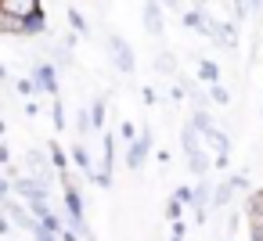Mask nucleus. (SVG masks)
<instances>
[{
  "label": "nucleus",
  "instance_id": "nucleus-1",
  "mask_svg": "<svg viewBox=\"0 0 263 241\" xmlns=\"http://www.w3.org/2000/svg\"><path fill=\"white\" fill-rule=\"evenodd\" d=\"M105 51H108V62H112V69H116V72H123V76H134V72H137L134 47H130L123 36L108 33V44H105Z\"/></svg>",
  "mask_w": 263,
  "mask_h": 241
},
{
  "label": "nucleus",
  "instance_id": "nucleus-2",
  "mask_svg": "<svg viewBox=\"0 0 263 241\" xmlns=\"http://www.w3.org/2000/svg\"><path fill=\"white\" fill-rule=\"evenodd\" d=\"M29 83H33V94L58 97V69H54L51 62H36L33 72H29Z\"/></svg>",
  "mask_w": 263,
  "mask_h": 241
},
{
  "label": "nucleus",
  "instance_id": "nucleus-3",
  "mask_svg": "<svg viewBox=\"0 0 263 241\" xmlns=\"http://www.w3.org/2000/svg\"><path fill=\"white\" fill-rule=\"evenodd\" d=\"M141 130H144V133L126 144V166H130V169H141V166L148 162V151H152V126H141Z\"/></svg>",
  "mask_w": 263,
  "mask_h": 241
},
{
  "label": "nucleus",
  "instance_id": "nucleus-4",
  "mask_svg": "<svg viewBox=\"0 0 263 241\" xmlns=\"http://www.w3.org/2000/svg\"><path fill=\"white\" fill-rule=\"evenodd\" d=\"M0 212L8 216V223H11V227H22V230H33V227H36V219L29 216V209H26V205H22L15 194L0 202Z\"/></svg>",
  "mask_w": 263,
  "mask_h": 241
},
{
  "label": "nucleus",
  "instance_id": "nucleus-5",
  "mask_svg": "<svg viewBox=\"0 0 263 241\" xmlns=\"http://www.w3.org/2000/svg\"><path fill=\"white\" fill-rule=\"evenodd\" d=\"M141 26H144V33H152V36H162V33H166V15H162V4H159V0H144Z\"/></svg>",
  "mask_w": 263,
  "mask_h": 241
},
{
  "label": "nucleus",
  "instance_id": "nucleus-6",
  "mask_svg": "<svg viewBox=\"0 0 263 241\" xmlns=\"http://www.w3.org/2000/svg\"><path fill=\"white\" fill-rule=\"evenodd\" d=\"M26 173H29V176H36L44 187H51V180H54V169H51L47 155H44V151H36V148L26 155Z\"/></svg>",
  "mask_w": 263,
  "mask_h": 241
},
{
  "label": "nucleus",
  "instance_id": "nucleus-7",
  "mask_svg": "<svg viewBox=\"0 0 263 241\" xmlns=\"http://www.w3.org/2000/svg\"><path fill=\"white\" fill-rule=\"evenodd\" d=\"M44 4L40 0H0V15H8V18H29L33 11H40Z\"/></svg>",
  "mask_w": 263,
  "mask_h": 241
},
{
  "label": "nucleus",
  "instance_id": "nucleus-8",
  "mask_svg": "<svg viewBox=\"0 0 263 241\" xmlns=\"http://www.w3.org/2000/svg\"><path fill=\"white\" fill-rule=\"evenodd\" d=\"M205 144H213V148H216V155H213V166H216V169H223V166H227V151H231V140H227V133H223V130H209V133H205Z\"/></svg>",
  "mask_w": 263,
  "mask_h": 241
},
{
  "label": "nucleus",
  "instance_id": "nucleus-9",
  "mask_svg": "<svg viewBox=\"0 0 263 241\" xmlns=\"http://www.w3.org/2000/svg\"><path fill=\"white\" fill-rule=\"evenodd\" d=\"M47 33V11L40 8V11H33L29 18H22V36L26 40H36V36H44Z\"/></svg>",
  "mask_w": 263,
  "mask_h": 241
},
{
  "label": "nucleus",
  "instance_id": "nucleus-10",
  "mask_svg": "<svg viewBox=\"0 0 263 241\" xmlns=\"http://www.w3.org/2000/svg\"><path fill=\"white\" fill-rule=\"evenodd\" d=\"M187 126H191V130H195L198 137H205L209 130H216V123H213L209 108H195V112H191V123H187Z\"/></svg>",
  "mask_w": 263,
  "mask_h": 241
},
{
  "label": "nucleus",
  "instance_id": "nucleus-11",
  "mask_svg": "<svg viewBox=\"0 0 263 241\" xmlns=\"http://www.w3.org/2000/svg\"><path fill=\"white\" fill-rule=\"evenodd\" d=\"M187 169H191L195 176H209V151H205V148L191 151V155H187Z\"/></svg>",
  "mask_w": 263,
  "mask_h": 241
},
{
  "label": "nucleus",
  "instance_id": "nucleus-12",
  "mask_svg": "<svg viewBox=\"0 0 263 241\" xmlns=\"http://www.w3.org/2000/svg\"><path fill=\"white\" fill-rule=\"evenodd\" d=\"M47 155H51L47 162H51V169H54V173H69V158H65V151H62V144H58V140H51V144H47Z\"/></svg>",
  "mask_w": 263,
  "mask_h": 241
},
{
  "label": "nucleus",
  "instance_id": "nucleus-13",
  "mask_svg": "<svg viewBox=\"0 0 263 241\" xmlns=\"http://www.w3.org/2000/svg\"><path fill=\"white\" fill-rule=\"evenodd\" d=\"M198 79H202L205 87L220 83V69H216V62H209V58H198Z\"/></svg>",
  "mask_w": 263,
  "mask_h": 241
},
{
  "label": "nucleus",
  "instance_id": "nucleus-14",
  "mask_svg": "<svg viewBox=\"0 0 263 241\" xmlns=\"http://www.w3.org/2000/svg\"><path fill=\"white\" fill-rule=\"evenodd\" d=\"M105 115H108L105 101H101V97H94V101H90V108H87V119H90V126H94V130H105Z\"/></svg>",
  "mask_w": 263,
  "mask_h": 241
},
{
  "label": "nucleus",
  "instance_id": "nucleus-15",
  "mask_svg": "<svg viewBox=\"0 0 263 241\" xmlns=\"http://www.w3.org/2000/svg\"><path fill=\"white\" fill-rule=\"evenodd\" d=\"M72 162H76V166H80V169L90 176L94 162H90V151H87V144H83V140H80V144H72Z\"/></svg>",
  "mask_w": 263,
  "mask_h": 241
},
{
  "label": "nucleus",
  "instance_id": "nucleus-16",
  "mask_svg": "<svg viewBox=\"0 0 263 241\" xmlns=\"http://www.w3.org/2000/svg\"><path fill=\"white\" fill-rule=\"evenodd\" d=\"M238 191H234V184L227 180V184H220V187H213V198H209V205H227L231 198H234Z\"/></svg>",
  "mask_w": 263,
  "mask_h": 241
},
{
  "label": "nucleus",
  "instance_id": "nucleus-17",
  "mask_svg": "<svg viewBox=\"0 0 263 241\" xmlns=\"http://www.w3.org/2000/svg\"><path fill=\"white\" fill-rule=\"evenodd\" d=\"M205 101H213V105H220V108H227V105H231V94H227V87H220V83H213V87L205 90Z\"/></svg>",
  "mask_w": 263,
  "mask_h": 241
},
{
  "label": "nucleus",
  "instance_id": "nucleus-18",
  "mask_svg": "<svg viewBox=\"0 0 263 241\" xmlns=\"http://www.w3.org/2000/svg\"><path fill=\"white\" fill-rule=\"evenodd\" d=\"M180 144H184V155H191V151H198V148H202V140H198V133H195L191 126H184V130H180Z\"/></svg>",
  "mask_w": 263,
  "mask_h": 241
},
{
  "label": "nucleus",
  "instance_id": "nucleus-19",
  "mask_svg": "<svg viewBox=\"0 0 263 241\" xmlns=\"http://www.w3.org/2000/svg\"><path fill=\"white\" fill-rule=\"evenodd\" d=\"M245 216L249 219H263V191H252V198L245 205Z\"/></svg>",
  "mask_w": 263,
  "mask_h": 241
},
{
  "label": "nucleus",
  "instance_id": "nucleus-20",
  "mask_svg": "<svg viewBox=\"0 0 263 241\" xmlns=\"http://www.w3.org/2000/svg\"><path fill=\"white\" fill-rule=\"evenodd\" d=\"M69 26H72V33H76V36H83V33H90V26H87V18H83V11H76V8H69Z\"/></svg>",
  "mask_w": 263,
  "mask_h": 241
},
{
  "label": "nucleus",
  "instance_id": "nucleus-21",
  "mask_svg": "<svg viewBox=\"0 0 263 241\" xmlns=\"http://www.w3.org/2000/svg\"><path fill=\"white\" fill-rule=\"evenodd\" d=\"M0 36H22V22H18V18H8V15H0Z\"/></svg>",
  "mask_w": 263,
  "mask_h": 241
},
{
  "label": "nucleus",
  "instance_id": "nucleus-22",
  "mask_svg": "<svg viewBox=\"0 0 263 241\" xmlns=\"http://www.w3.org/2000/svg\"><path fill=\"white\" fill-rule=\"evenodd\" d=\"M187 29H202V22H205V11L202 8H191V11H184V18H180Z\"/></svg>",
  "mask_w": 263,
  "mask_h": 241
},
{
  "label": "nucleus",
  "instance_id": "nucleus-23",
  "mask_svg": "<svg viewBox=\"0 0 263 241\" xmlns=\"http://www.w3.org/2000/svg\"><path fill=\"white\" fill-rule=\"evenodd\" d=\"M155 69H159L162 76H173V72H177V62H173V54H166V51H162V54L155 58Z\"/></svg>",
  "mask_w": 263,
  "mask_h": 241
},
{
  "label": "nucleus",
  "instance_id": "nucleus-24",
  "mask_svg": "<svg viewBox=\"0 0 263 241\" xmlns=\"http://www.w3.org/2000/svg\"><path fill=\"white\" fill-rule=\"evenodd\" d=\"M76 130H80V140H83L87 133H94V126H90V119H87V108H80V115H76Z\"/></svg>",
  "mask_w": 263,
  "mask_h": 241
},
{
  "label": "nucleus",
  "instance_id": "nucleus-25",
  "mask_svg": "<svg viewBox=\"0 0 263 241\" xmlns=\"http://www.w3.org/2000/svg\"><path fill=\"white\" fill-rule=\"evenodd\" d=\"M51 119H54V130H65V112H62V101H51Z\"/></svg>",
  "mask_w": 263,
  "mask_h": 241
},
{
  "label": "nucleus",
  "instance_id": "nucleus-26",
  "mask_svg": "<svg viewBox=\"0 0 263 241\" xmlns=\"http://www.w3.org/2000/svg\"><path fill=\"white\" fill-rule=\"evenodd\" d=\"M180 216H184V205H180V202H173V198H170V202H166V219H170V223H177V219H180Z\"/></svg>",
  "mask_w": 263,
  "mask_h": 241
},
{
  "label": "nucleus",
  "instance_id": "nucleus-27",
  "mask_svg": "<svg viewBox=\"0 0 263 241\" xmlns=\"http://www.w3.org/2000/svg\"><path fill=\"white\" fill-rule=\"evenodd\" d=\"M231 11H234V18L241 22V18H249V0H231Z\"/></svg>",
  "mask_w": 263,
  "mask_h": 241
},
{
  "label": "nucleus",
  "instance_id": "nucleus-28",
  "mask_svg": "<svg viewBox=\"0 0 263 241\" xmlns=\"http://www.w3.org/2000/svg\"><path fill=\"white\" fill-rule=\"evenodd\" d=\"M119 137H123V140L130 144V140L137 137V126H134V123H119Z\"/></svg>",
  "mask_w": 263,
  "mask_h": 241
},
{
  "label": "nucleus",
  "instance_id": "nucleus-29",
  "mask_svg": "<svg viewBox=\"0 0 263 241\" xmlns=\"http://www.w3.org/2000/svg\"><path fill=\"white\" fill-rule=\"evenodd\" d=\"M170 198H173V202H180V205H191V187H177Z\"/></svg>",
  "mask_w": 263,
  "mask_h": 241
},
{
  "label": "nucleus",
  "instance_id": "nucleus-30",
  "mask_svg": "<svg viewBox=\"0 0 263 241\" xmlns=\"http://www.w3.org/2000/svg\"><path fill=\"white\" fill-rule=\"evenodd\" d=\"M29 234H33V241H58V237H54V234H51V230H44V227H40V223H36V227H33V230H29Z\"/></svg>",
  "mask_w": 263,
  "mask_h": 241
},
{
  "label": "nucleus",
  "instance_id": "nucleus-31",
  "mask_svg": "<svg viewBox=\"0 0 263 241\" xmlns=\"http://www.w3.org/2000/svg\"><path fill=\"white\" fill-rule=\"evenodd\" d=\"M11 87H15V90H18L22 97H33V83H29V79H15Z\"/></svg>",
  "mask_w": 263,
  "mask_h": 241
},
{
  "label": "nucleus",
  "instance_id": "nucleus-32",
  "mask_svg": "<svg viewBox=\"0 0 263 241\" xmlns=\"http://www.w3.org/2000/svg\"><path fill=\"white\" fill-rule=\"evenodd\" d=\"M141 97H144V105H159V94H155L152 87H144V90H141Z\"/></svg>",
  "mask_w": 263,
  "mask_h": 241
},
{
  "label": "nucleus",
  "instance_id": "nucleus-33",
  "mask_svg": "<svg viewBox=\"0 0 263 241\" xmlns=\"http://www.w3.org/2000/svg\"><path fill=\"white\" fill-rule=\"evenodd\" d=\"M184 234H187V227H184V219H177L173 223V241H184Z\"/></svg>",
  "mask_w": 263,
  "mask_h": 241
},
{
  "label": "nucleus",
  "instance_id": "nucleus-34",
  "mask_svg": "<svg viewBox=\"0 0 263 241\" xmlns=\"http://www.w3.org/2000/svg\"><path fill=\"white\" fill-rule=\"evenodd\" d=\"M4 198H11V180L0 176V202H4Z\"/></svg>",
  "mask_w": 263,
  "mask_h": 241
},
{
  "label": "nucleus",
  "instance_id": "nucleus-35",
  "mask_svg": "<svg viewBox=\"0 0 263 241\" xmlns=\"http://www.w3.org/2000/svg\"><path fill=\"white\" fill-rule=\"evenodd\" d=\"M0 166H11V148L0 144Z\"/></svg>",
  "mask_w": 263,
  "mask_h": 241
},
{
  "label": "nucleus",
  "instance_id": "nucleus-36",
  "mask_svg": "<svg viewBox=\"0 0 263 241\" xmlns=\"http://www.w3.org/2000/svg\"><path fill=\"white\" fill-rule=\"evenodd\" d=\"M26 115H29V119L40 115V101H26Z\"/></svg>",
  "mask_w": 263,
  "mask_h": 241
},
{
  "label": "nucleus",
  "instance_id": "nucleus-37",
  "mask_svg": "<svg viewBox=\"0 0 263 241\" xmlns=\"http://www.w3.org/2000/svg\"><path fill=\"white\" fill-rule=\"evenodd\" d=\"M8 234H11V223H8L4 212H0V237H8Z\"/></svg>",
  "mask_w": 263,
  "mask_h": 241
},
{
  "label": "nucleus",
  "instance_id": "nucleus-38",
  "mask_svg": "<svg viewBox=\"0 0 263 241\" xmlns=\"http://www.w3.org/2000/svg\"><path fill=\"white\" fill-rule=\"evenodd\" d=\"M0 87H11V72H8V65H0Z\"/></svg>",
  "mask_w": 263,
  "mask_h": 241
},
{
  "label": "nucleus",
  "instance_id": "nucleus-39",
  "mask_svg": "<svg viewBox=\"0 0 263 241\" xmlns=\"http://www.w3.org/2000/svg\"><path fill=\"white\" fill-rule=\"evenodd\" d=\"M259 4H263V0H249V8H256V11H259Z\"/></svg>",
  "mask_w": 263,
  "mask_h": 241
},
{
  "label": "nucleus",
  "instance_id": "nucleus-40",
  "mask_svg": "<svg viewBox=\"0 0 263 241\" xmlns=\"http://www.w3.org/2000/svg\"><path fill=\"white\" fill-rule=\"evenodd\" d=\"M4 133H8V126H4V119H0V137H4Z\"/></svg>",
  "mask_w": 263,
  "mask_h": 241
}]
</instances>
